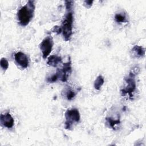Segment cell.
Masks as SVG:
<instances>
[{
    "label": "cell",
    "mask_w": 146,
    "mask_h": 146,
    "mask_svg": "<svg viewBox=\"0 0 146 146\" xmlns=\"http://www.w3.org/2000/svg\"><path fill=\"white\" fill-rule=\"evenodd\" d=\"M73 22L74 14L72 11L68 10V11L66 14L60 26L63 38L66 41L70 40L72 35Z\"/></svg>",
    "instance_id": "2"
},
{
    "label": "cell",
    "mask_w": 146,
    "mask_h": 146,
    "mask_svg": "<svg viewBox=\"0 0 146 146\" xmlns=\"http://www.w3.org/2000/svg\"><path fill=\"white\" fill-rule=\"evenodd\" d=\"M106 124L107 125H108V126L113 129H114V128L115 127L116 125L119 124L120 121L119 119H113L111 117H106Z\"/></svg>",
    "instance_id": "13"
},
{
    "label": "cell",
    "mask_w": 146,
    "mask_h": 146,
    "mask_svg": "<svg viewBox=\"0 0 146 146\" xmlns=\"http://www.w3.org/2000/svg\"><path fill=\"white\" fill-rule=\"evenodd\" d=\"M93 3V1H84V6L86 8H90Z\"/></svg>",
    "instance_id": "18"
},
{
    "label": "cell",
    "mask_w": 146,
    "mask_h": 146,
    "mask_svg": "<svg viewBox=\"0 0 146 146\" xmlns=\"http://www.w3.org/2000/svg\"><path fill=\"white\" fill-rule=\"evenodd\" d=\"M62 62V58L60 56L57 55H52L50 56L48 58L47 64L48 66H52V67H56L59 63H60Z\"/></svg>",
    "instance_id": "10"
},
{
    "label": "cell",
    "mask_w": 146,
    "mask_h": 146,
    "mask_svg": "<svg viewBox=\"0 0 146 146\" xmlns=\"http://www.w3.org/2000/svg\"><path fill=\"white\" fill-rule=\"evenodd\" d=\"M131 53L133 58H139L144 56L145 50L142 46L135 45L131 50Z\"/></svg>",
    "instance_id": "9"
},
{
    "label": "cell",
    "mask_w": 146,
    "mask_h": 146,
    "mask_svg": "<svg viewBox=\"0 0 146 146\" xmlns=\"http://www.w3.org/2000/svg\"><path fill=\"white\" fill-rule=\"evenodd\" d=\"M34 1H29L18 11L17 18L19 24L22 26H27L32 19L35 11Z\"/></svg>",
    "instance_id": "1"
},
{
    "label": "cell",
    "mask_w": 146,
    "mask_h": 146,
    "mask_svg": "<svg viewBox=\"0 0 146 146\" xmlns=\"http://www.w3.org/2000/svg\"><path fill=\"white\" fill-rule=\"evenodd\" d=\"M66 3V7L67 10H71L72 6H73V1H67L65 2Z\"/></svg>",
    "instance_id": "17"
},
{
    "label": "cell",
    "mask_w": 146,
    "mask_h": 146,
    "mask_svg": "<svg viewBox=\"0 0 146 146\" xmlns=\"http://www.w3.org/2000/svg\"><path fill=\"white\" fill-rule=\"evenodd\" d=\"M58 79V78L56 74L52 75L50 76H48L46 78V81L48 83H54Z\"/></svg>",
    "instance_id": "16"
},
{
    "label": "cell",
    "mask_w": 146,
    "mask_h": 146,
    "mask_svg": "<svg viewBox=\"0 0 146 146\" xmlns=\"http://www.w3.org/2000/svg\"><path fill=\"white\" fill-rule=\"evenodd\" d=\"M104 78L102 75H99L94 82V86L95 89H96V90H99L101 87L104 84Z\"/></svg>",
    "instance_id": "12"
},
{
    "label": "cell",
    "mask_w": 146,
    "mask_h": 146,
    "mask_svg": "<svg viewBox=\"0 0 146 146\" xmlns=\"http://www.w3.org/2000/svg\"><path fill=\"white\" fill-rule=\"evenodd\" d=\"M136 89V83L135 81V76L131 74H128V76L124 79V84L120 92L123 96H126L129 99H132L133 93Z\"/></svg>",
    "instance_id": "3"
},
{
    "label": "cell",
    "mask_w": 146,
    "mask_h": 146,
    "mask_svg": "<svg viewBox=\"0 0 146 146\" xmlns=\"http://www.w3.org/2000/svg\"><path fill=\"white\" fill-rule=\"evenodd\" d=\"M0 121L1 124L7 128H11L14 124V120L9 112L1 114Z\"/></svg>",
    "instance_id": "8"
},
{
    "label": "cell",
    "mask_w": 146,
    "mask_h": 146,
    "mask_svg": "<svg viewBox=\"0 0 146 146\" xmlns=\"http://www.w3.org/2000/svg\"><path fill=\"white\" fill-rule=\"evenodd\" d=\"M14 59L16 63L22 68H26L29 66L27 56L22 52H18L14 54Z\"/></svg>",
    "instance_id": "7"
},
{
    "label": "cell",
    "mask_w": 146,
    "mask_h": 146,
    "mask_svg": "<svg viewBox=\"0 0 146 146\" xmlns=\"http://www.w3.org/2000/svg\"><path fill=\"white\" fill-rule=\"evenodd\" d=\"M115 21L118 23H123L127 22V16L124 13H119L115 14L114 17Z\"/></svg>",
    "instance_id": "11"
},
{
    "label": "cell",
    "mask_w": 146,
    "mask_h": 146,
    "mask_svg": "<svg viewBox=\"0 0 146 146\" xmlns=\"http://www.w3.org/2000/svg\"><path fill=\"white\" fill-rule=\"evenodd\" d=\"M54 42L51 36H47L43 39L42 42L39 44V48L42 51V57L43 59H46L49 55L51 52Z\"/></svg>",
    "instance_id": "5"
},
{
    "label": "cell",
    "mask_w": 146,
    "mask_h": 146,
    "mask_svg": "<svg viewBox=\"0 0 146 146\" xmlns=\"http://www.w3.org/2000/svg\"><path fill=\"white\" fill-rule=\"evenodd\" d=\"M65 128L71 130L75 124L78 123L80 121V116L78 109L73 108L68 109L65 112Z\"/></svg>",
    "instance_id": "4"
},
{
    "label": "cell",
    "mask_w": 146,
    "mask_h": 146,
    "mask_svg": "<svg viewBox=\"0 0 146 146\" xmlns=\"http://www.w3.org/2000/svg\"><path fill=\"white\" fill-rule=\"evenodd\" d=\"M64 95L68 100H71L75 98L76 93L71 88L68 87L64 90Z\"/></svg>",
    "instance_id": "14"
},
{
    "label": "cell",
    "mask_w": 146,
    "mask_h": 146,
    "mask_svg": "<svg viewBox=\"0 0 146 146\" xmlns=\"http://www.w3.org/2000/svg\"><path fill=\"white\" fill-rule=\"evenodd\" d=\"M0 65L2 70L5 71L9 67V62L6 58H2L0 61Z\"/></svg>",
    "instance_id": "15"
},
{
    "label": "cell",
    "mask_w": 146,
    "mask_h": 146,
    "mask_svg": "<svg viewBox=\"0 0 146 146\" xmlns=\"http://www.w3.org/2000/svg\"><path fill=\"white\" fill-rule=\"evenodd\" d=\"M71 71V62L70 60H69L67 62L63 63L62 68H58L55 74H56L58 79H60L63 82H65L67 80Z\"/></svg>",
    "instance_id": "6"
}]
</instances>
